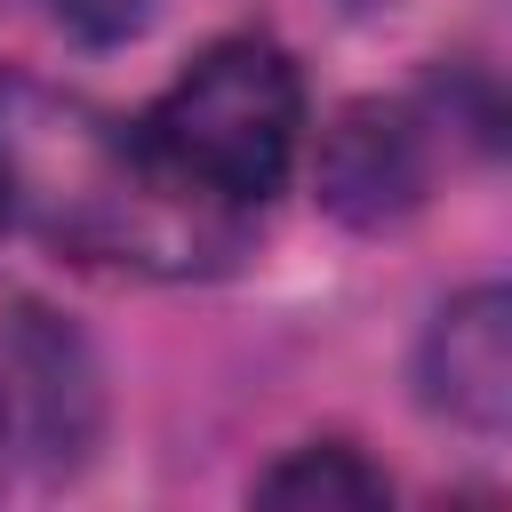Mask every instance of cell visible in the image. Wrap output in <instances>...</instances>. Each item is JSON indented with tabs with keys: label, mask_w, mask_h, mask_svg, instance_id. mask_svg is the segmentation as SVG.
I'll return each mask as SVG.
<instances>
[{
	"label": "cell",
	"mask_w": 512,
	"mask_h": 512,
	"mask_svg": "<svg viewBox=\"0 0 512 512\" xmlns=\"http://www.w3.org/2000/svg\"><path fill=\"white\" fill-rule=\"evenodd\" d=\"M344 8H376V0H344Z\"/></svg>",
	"instance_id": "ba28073f"
},
{
	"label": "cell",
	"mask_w": 512,
	"mask_h": 512,
	"mask_svg": "<svg viewBox=\"0 0 512 512\" xmlns=\"http://www.w3.org/2000/svg\"><path fill=\"white\" fill-rule=\"evenodd\" d=\"M416 384L424 408L472 432L512 424V296L504 288H464L440 304V320L416 344Z\"/></svg>",
	"instance_id": "7a4b0ae2"
},
{
	"label": "cell",
	"mask_w": 512,
	"mask_h": 512,
	"mask_svg": "<svg viewBox=\"0 0 512 512\" xmlns=\"http://www.w3.org/2000/svg\"><path fill=\"white\" fill-rule=\"evenodd\" d=\"M152 16H160V0H56V24H64L80 48H120V40H136Z\"/></svg>",
	"instance_id": "5b68a950"
},
{
	"label": "cell",
	"mask_w": 512,
	"mask_h": 512,
	"mask_svg": "<svg viewBox=\"0 0 512 512\" xmlns=\"http://www.w3.org/2000/svg\"><path fill=\"white\" fill-rule=\"evenodd\" d=\"M0 208H8V168H0Z\"/></svg>",
	"instance_id": "52a82bcc"
},
{
	"label": "cell",
	"mask_w": 512,
	"mask_h": 512,
	"mask_svg": "<svg viewBox=\"0 0 512 512\" xmlns=\"http://www.w3.org/2000/svg\"><path fill=\"white\" fill-rule=\"evenodd\" d=\"M0 464H8V392H0Z\"/></svg>",
	"instance_id": "8992f818"
},
{
	"label": "cell",
	"mask_w": 512,
	"mask_h": 512,
	"mask_svg": "<svg viewBox=\"0 0 512 512\" xmlns=\"http://www.w3.org/2000/svg\"><path fill=\"white\" fill-rule=\"evenodd\" d=\"M384 496H392V480L344 440H312L256 480V504H296V512H368Z\"/></svg>",
	"instance_id": "277c9868"
},
{
	"label": "cell",
	"mask_w": 512,
	"mask_h": 512,
	"mask_svg": "<svg viewBox=\"0 0 512 512\" xmlns=\"http://www.w3.org/2000/svg\"><path fill=\"white\" fill-rule=\"evenodd\" d=\"M296 136H304V80L256 32L200 48L136 120L144 160L208 216L272 200L296 160Z\"/></svg>",
	"instance_id": "6da1fadb"
},
{
	"label": "cell",
	"mask_w": 512,
	"mask_h": 512,
	"mask_svg": "<svg viewBox=\"0 0 512 512\" xmlns=\"http://www.w3.org/2000/svg\"><path fill=\"white\" fill-rule=\"evenodd\" d=\"M432 184V152H424V128L416 112L400 104H344L336 128L320 136V200L376 232V224H400Z\"/></svg>",
	"instance_id": "3957f363"
}]
</instances>
